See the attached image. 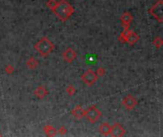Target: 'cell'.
<instances>
[{"label":"cell","instance_id":"9","mask_svg":"<svg viewBox=\"0 0 163 137\" xmlns=\"http://www.w3.org/2000/svg\"><path fill=\"white\" fill-rule=\"evenodd\" d=\"M121 23H122V26L124 27V29L128 30V28L130 27L131 23L133 21V16L130 13H124L122 14V16L120 18Z\"/></svg>","mask_w":163,"mask_h":137},{"label":"cell","instance_id":"18","mask_svg":"<svg viewBox=\"0 0 163 137\" xmlns=\"http://www.w3.org/2000/svg\"><path fill=\"white\" fill-rule=\"evenodd\" d=\"M56 5V1L55 0H48V2H47V6L50 8V9L52 11V9L55 7Z\"/></svg>","mask_w":163,"mask_h":137},{"label":"cell","instance_id":"11","mask_svg":"<svg viewBox=\"0 0 163 137\" xmlns=\"http://www.w3.org/2000/svg\"><path fill=\"white\" fill-rule=\"evenodd\" d=\"M35 96L37 98H39V99H43L46 95L48 94V91L46 90V88H45L44 86H39L37 89L35 90Z\"/></svg>","mask_w":163,"mask_h":137},{"label":"cell","instance_id":"20","mask_svg":"<svg viewBox=\"0 0 163 137\" xmlns=\"http://www.w3.org/2000/svg\"><path fill=\"white\" fill-rule=\"evenodd\" d=\"M96 73L97 74V76H103L104 73H105V70H104V68H99Z\"/></svg>","mask_w":163,"mask_h":137},{"label":"cell","instance_id":"14","mask_svg":"<svg viewBox=\"0 0 163 137\" xmlns=\"http://www.w3.org/2000/svg\"><path fill=\"white\" fill-rule=\"evenodd\" d=\"M99 131L101 134L103 135H109L110 132H111V127H110V125L108 123H103L100 125L99 127Z\"/></svg>","mask_w":163,"mask_h":137},{"label":"cell","instance_id":"8","mask_svg":"<svg viewBox=\"0 0 163 137\" xmlns=\"http://www.w3.org/2000/svg\"><path fill=\"white\" fill-rule=\"evenodd\" d=\"M75 58H77V52L72 48H68L63 53V59L66 60L68 63H72Z\"/></svg>","mask_w":163,"mask_h":137},{"label":"cell","instance_id":"1","mask_svg":"<svg viewBox=\"0 0 163 137\" xmlns=\"http://www.w3.org/2000/svg\"><path fill=\"white\" fill-rule=\"evenodd\" d=\"M52 11L61 21H66L74 13V9L66 0H60V1L56 2V5L52 9Z\"/></svg>","mask_w":163,"mask_h":137},{"label":"cell","instance_id":"5","mask_svg":"<svg viewBox=\"0 0 163 137\" xmlns=\"http://www.w3.org/2000/svg\"><path fill=\"white\" fill-rule=\"evenodd\" d=\"M97 78H98L97 74L94 71H91V70L85 71L84 73L81 75V79L83 80V82H84L86 85H88V86L94 85V84L96 82Z\"/></svg>","mask_w":163,"mask_h":137},{"label":"cell","instance_id":"19","mask_svg":"<svg viewBox=\"0 0 163 137\" xmlns=\"http://www.w3.org/2000/svg\"><path fill=\"white\" fill-rule=\"evenodd\" d=\"M5 71H6V72L7 73H13V71H14V68L13 67V66H11V65H9V66H7L6 68H5Z\"/></svg>","mask_w":163,"mask_h":137},{"label":"cell","instance_id":"17","mask_svg":"<svg viewBox=\"0 0 163 137\" xmlns=\"http://www.w3.org/2000/svg\"><path fill=\"white\" fill-rule=\"evenodd\" d=\"M154 45L157 49H160V47L162 46V39L160 37H155L154 40Z\"/></svg>","mask_w":163,"mask_h":137},{"label":"cell","instance_id":"13","mask_svg":"<svg viewBox=\"0 0 163 137\" xmlns=\"http://www.w3.org/2000/svg\"><path fill=\"white\" fill-rule=\"evenodd\" d=\"M43 131L45 133H46V135H48V136H55L56 133H57V129H55L52 126H50V125L45 126Z\"/></svg>","mask_w":163,"mask_h":137},{"label":"cell","instance_id":"12","mask_svg":"<svg viewBox=\"0 0 163 137\" xmlns=\"http://www.w3.org/2000/svg\"><path fill=\"white\" fill-rule=\"evenodd\" d=\"M73 115L77 118V119H81L82 117H84V114H85V109H83L81 107H75V108L73 109Z\"/></svg>","mask_w":163,"mask_h":137},{"label":"cell","instance_id":"15","mask_svg":"<svg viewBox=\"0 0 163 137\" xmlns=\"http://www.w3.org/2000/svg\"><path fill=\"white\" fill-rule=\"evenodd\" d=\"M37 65H38V62H37L33 57H31V58L27 61V66L30 68H32V70H35V68L37 67Z\"/></svg>","mask_w":163,"mask_h":137},{"label":"cell","instance_id":"7","mask_svg":"<svg viewBox=\"0 0 163 137\" xmlns=\"http://www.w3.org/2000/svg\"><path fill=\"white\" fill-rule=\"evenodd\" d=\"M125 129L118 123H116L115 125L111 127V132H110V134L113 135V136H116V137H119V136H123L125 134Z\"/></svg>","mask_w":163,"mask_h":137},{"label":"cell","instance_id":"4","mask_svg":"<svg viewBox=\"0 0 163 137\" xmlns=\"http://www.w3.org/2000/svg\"><path fill=\"white\" fill-rule=\"evenodd\" d=\"M84 116L91 122V123H96V122L100 118L101 112L97 108H96V107H91L90 109L85 110Z\"/></svg>","mask_w":163,"mask_h":137},{"label":"cell","instance_id":"6","mask_svg":"<svg viewBox=\"0 0 163 137\" xmlns=\"http://www.w3.org/2000/svg\"><path fill=\"white\" fill-rule=\"evenodd\" d=\"M137 104V101H136V99L133 96V95H127L126 97L123 99L122 101V105L125 107V109H128V110H131L135 108Z\"/></svg>","mask_w":163,"mask_h":137},{"label":"cell","instance_id":"3","mask_svg":"<svg viewBox=\"0 0 163 137\" xmlns=\"http://www.w3.org/2000/svg\"><path fill=\"white\" fill-rule=\"evenodd\" d=\"M149 11L158 22L161 23L163 21V16H162L163 15V2H162V0H158L154 5L151 8Z\"/></svg>","mask_w":163,"mask_h":137},{"label":"cell","instance_id":"10","mask_svg":"<svg viewBox=\"0 0 163 137\" xmlns=\"http://www.w3.org/2000/svg\"><path fill=\"white\" fill-rule=\"evenodd\" d=\"M139 39V36L136 34L135 32H133V30H129V32L127 34V37H126V42H128L129 44L131 46L135 44L136 42L138 41Z\"/></svg>","mask_w":163,"mask_h":137},{"label":"cell","instance_id":"21","mask_svg":"<svg viewBox=\"0 0 163 137\" xmlns=\"http://www.w3.org/2000/svg\"><path fill=\"white\" fill-rule=\"evenodd\" d=\"M59 131L60 133H61V134H65V133L67 132V129H66V128L61 127V128L59 129V131Z\"/></svg>","mask_w":163,"mask_h":137},{"label":"cell","instance_id":"2","mask_svg":"<svg viewBox=\"0 0 163 137\" xmlns=\"http://www.w3.org/2000/svg\"><path fill=\"white\" fill-rule=\"evenodd\" d=\"M55 46L52 43V41L47 37H42L38 42L35 45V49L38 52L39 54L42 56H47L48 54L54 51Z\"/></svg>","mask_w":163,"mask_h":137},{"label":"cell","instance_id":"16","mask_svg":"<svg viewBox=\"0 0 163 137\" xmlns=\"http://www.w3.org/2000/svg\"><path fill=\"white\" fill-rule=\"evenodd\" d=\"M66 93L72 96V95H74V93H77V90H75V88L73 85H69L66 89Z\"/></svg>","mask_w":163,"mask_h":137}]
</instances>
